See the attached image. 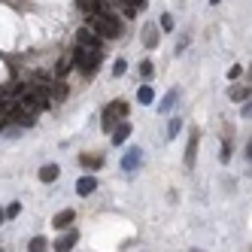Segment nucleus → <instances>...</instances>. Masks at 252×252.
<instances>
[{"label": "nucleus", "instance_id": "nucleus-10", "mask_svg": "<svg viewBox=\"0 0 252 252\" xmlns=\"http://www.w3.org/2000/svg\"><path fill=\"white\" fill-rule=\"evenodd\" d=\"M176 100H179V88H170V92H167V97L161 100V106H158V113H170L173 106H176Z\"/></svg>", "mask_w": 252, "mask_h": 252}, {"label": "nucleus", "instance_id": "nucleus-18", "mask_svg": "<svg viewBox=\"0 0 252 252\" xmlns=\"http://www.w3.org/2000/svg\"><path fill=\"white\" fill-rule=\"evenodd\" d=\"M179 131H183V122H179V119H170V122H167V137L173 140Z\"/></svg>", "mask_w": 252, "mask_h": 252}, {"label": "nucleus", "instance_id": "nucleus-9", "mask_svg": "<svg viewBox=\"0 0 252 252\" xmlns=\"http://www.w3.org/2000/svg\"><path fill=\"white\" fill-rule=\"evenodd\" d=\"M73 219H76V210H61L55 219H52V225L64 231V228H70V222H73Z\"/></svg>", "mask_w": 252, "mask_h": 252}, {"label": "nucleus", "instance_id": "nucleus-27", "mask_svg": "<svg viewBox=\"0 0 252 252\" xmlns=\"http://www.w3.org/2000/svg\"><path fill=\"white\" fill-rule=\"evenodd\" d=\"M210 3H213V6H219V3H222V0H210Z\"/></svg>", "mask_w": 252, "mask_h": 252}, {"label": "nucleus", "instance_id": "nucleus-8", "mask_svg": "<svg viewBox=\"0 0 252 252\" xmlns=\"http://www.w3.org/2000/svg\"><path fill=\"white\" fill-rule=\"evenodd\" d=\"M76 243H79V231H67L64 237L55 243V249H58V252H67V249H73Z\"/></svg>", "mask_w": 252, "mask_h": 252}, {"label": "nucleus", "instance_id": "nucleus-21", "mask_svg": "<svg viewBox=\"0 0 252 252\" xmlns=\"http://www.w3.org/2000/svg\"><path fill=\"white\" fill-rule=\"evenodd\" d=\"M125 70H128V64H125V58H119V61L113 64V76H122Z\"/></svg>", "mask_w": 252, "mask_h": 252}, {"label": "nucleus", "instance_id": "nucleus-6", "mask_svg": "<svg viewBox=\"0 0 252 252\" xmlns=\"http://www.w3.org/2000/svg\"><path fill=\"white\" fill-rule=\"evenodd\" d=\"M97 191V176L94 173H85L79 183H76V194L79 197H88V194H94Z\"/></svg>", "mask_w": 252, "mask_h": 252}, {"label": "nucleus", "instance_id": "nucleus-19", "mask_svg": "<svg viewBox=\"0 0 252 252\" xmlns=\"http://www.w3.org/2000/svg\"><path fill=\"white\" fill-rule=\"evenodd\" d=\"M152 73H155L152 61H143V64H140V76H143V79H152Z\"/></svg>", "mask_w": 252, "mask_h": 252}, {"label": "nucleus", "instance_id": "nucleus-23", "mask_svg": "<svg viewBox=\"0 0 252 252\" xmlns=\"http://www.w3.org/2000/svg\"><path fill=\"white\" fill-rule=\"evenodd\" d=\"M19 213H22V204H9V210H6L3 216H6V219H15Z\"/></svg>", "mask_w": 252, "mask_h": 252}, {"label": "nucleus", "instance_id": "nucleus-7", "mask_svg": "<svg viewBox=\"0 0 252 252\" xmlns=\"http://www.w3.org/2000/svg\"><path fill=\"white\" fill-rule=\"evenodd\" d=\"M113 128H116V131H113V146H122V143H125V140H128V137H131V131H134V128H131V125H128V122H125V119H122V122H116V125H113Z\"/></svg>", "mask_w": 252, "mask_h": 252}, {"label": "nucleus", "instance_id": "nucleus-11", "mask_svg": "<svg viewBox=\"0 0 252 252\" xmlns=\"http://www.w3.org/2000/svg\"><path fill=\"white\" fill-rule=\"evenodd\" d=\"M194 155H197V134L189 137V146H186V167H194Z\"/></svg>", "mask_w": 252, "mask_h": 252}, {"label": "nucleus", "instance_id": "nucleus-17", "mask_svg": "<svg viewBox=\"0 0 252 252\" xmlns=\"http://www.w3.org/2000/svg\"><path fill=\"white\" fill-rule=\"evenodd\" d=\"M64 97H67V85H61V82H58V85H52V100L61 103Z\"/></svg>", "mask_w": 252, "mask_h": 252}, {"label": "nucleus", "instance_id": "nucleus-12", "mask_svg": "<svg viewBox=\"0 0 252 252\" xmlns=\"http://www.w3.org/2000/svg\"><path fill=\"white\" fill-rule=\"evenodd\" d=\"M58 173H61L58 164H46V167H40V179H43V183H55Z\"/></svg>", "mask_w": 252, "mask_h": 252}, {"label": "nucleus", "instance_id": "nucleus-26", "mask_svg": "<svg viewBox=\"0 0 252 252\" xmlns=\"http://www.w3.org/2000/svg\"><path fill=\"white\" fill-rule=\"evenodd\" d=\"M3 219H6V216H3V210H0V225H3Z\"/></svg>", "mask_w": 252, "mask_h": 252}, {"label": "nucleus", "instance_id": "nucleus-25", "mask_svg": "<svg viewBox=\"0 0 252 252\" xmlns=\"http://www.w3.org/2000/svg\"><path fill=\"white\" fill-rule=\"evenodd\" d=\"M219 158H222V164H225V161L231 158V149H228V146H222V152H219Z\"/></svg>", "mask_w": 252, "mask_h": 252}, {"label": "nucleus", "instance_id": "nucleus-20", "mask_svg": "<svg viewBox=\"0 0 252 252\" xmlns=\"http://www.w3.org/2000/svg\"><path fill=\"white\" fill-rule=\"evenodd\" d=\"M28 249H31V252H43V249H46V237H33Z\"/></svg>", "mask_w": 252, "mask_h": 252}, {"label": "nucleus", "instance_id": "nucleus-24", "mask_svg": "<svg viewBox=\"0 0 252 252\" xmlns=\"http://www.w3.org/2000/svg\"><path fill=\"white\" fill-rule=\"evenodd\" d=\"M249 113H252V106H249V100H246V103L240 106V116H243V119H249Z\"/></svg>", "mask_w": 252, "mask_h": 252}, {"label": "nucleus", "instance_id": "nucleus-2", "mask_svg": "<svg viewBox=\"0 0 252 252\" xmlns=\"http://www.w3.org/2000/svg\"><path fill=\"white\" fill-rule=\"evenodd\" d=\"M70 58H73V64L82 70L85 76H92L94 70L100 67V61H103V52H97V49H82V46H76L73 52H70Z\"/></svg>", "mask_w": 252, "mask_h": 252}, {"label": "nucleus", "instance_id": "nucleus-22", "mask_svg": "<svg viewBox=\"0 0 252 252\" xmlns=\"http://www.w3.org/2000/svg\"><path fill=\"white\" fill-rule=\"evenodd\" d=\"M231 97H234V100H243V97H249V85H246V88H234V92H231Z\"/></svg>", "mask_w": 252, "mask_h": 252}, {"label": "nucleus", "instance_id": "nucleus-15", "mask_svg": "<svg viewBox=\"0 0 252 252\" xmlns=\"http://www.w3.org/2000/svg\"><path fill=\"white\" fill-rule=\"evenodd\" d=\"M137 100L149 106V103L155 100V92H152V85H143V88H140V92H137Z\"/></svg>", "mask_w": 252, "mask_h": 252}, {"label": "nucleus", "instance_id": "nucleus-13", "mask_svg": "<svg viewBox=\"0 0 252 252\" xmlns=\"http://www.w3.org/2000/svg\"><path fill=\"white\" fill-rule=\"evenodd\" d=\"M158 40H161V33H158V28H152V25H149L146 31H143V43H146L149 49H155V46H158Z\"/></svg>", "mask_w": 252, "mask_h": 252}, {"label": "nucleus", "instance_id": "nucleus-16", "mask_svg": "<svg viewBox=\"0 0 252 252\" xmlns=\"http://www.w3.org/2000/svg\"><path fill=\"white\" fill-rule=\"evenodd\" d=\"M158 25H161L158 31H167V33H170V31H173V15H170V12H161V19H158Z\"/></svg>", "mask_w": 252, "mask_h": 252}, {"label": "nucleus", "instance_id": "nucleus-1", "mask_svg": "<svg viewBox=\"0 0 252 252\" xmlns=\"http://www.w3.org/2000/svg\"><path fill=\"white\" fill-rule=\"evenodd\" d=\"M88 28H92L100 40H116V37H122V19H119L110 6H103L97 12H88Z\"/></svg>", "mask_w": 252, "mask_h": 252}, {"label": "nucleus", "instance_id": "nucleus-4", "mask_svg": "<svg viewBox=\"0 0 252 252\" xmlns=\"http://www.w3.org/2000/svg\"><path fill=\"white\" fill-rule=\"evenodd\" d=\"M76 46H82V49H97V52H103V40L97 37V33H94L92 28H82V31H76Z\"/></svg>", "mask_w": 252, "mask_h": 252}, {"label": "nucleus", "instance_id": "nucleus-5", "mask_svg": "<svg viewBox=\"0 0 252 252\" xmlns=\"http://www.w3.org/2000/svg\"><path fill=\"white\" fill-rule=\"evenodd\" d=\"M140 164H143V149L140 146H131L128 152H125V158H122V170L125 173H134Z\"/></svg>", "mask_w": 252, "mask_h": 252}, {"label": "nucleus", "instance_id": "nucleus-14", "mask_svg": "<svg viewBox=\"0 0 252 252\" xmlns=\"http://www.w3.org/2000/svg\"><path fill=\"white\" fill-rule=\"evenodd\" d=\"M79 161H82V167H88V170H97V167H103V155H82Z\"/></svg>", "mask_w": 252, "mask_h": 252}, {"label": "nucleus", "instance_id": "nucleus-3", "mask_svg": "<svg viewBox=\"0 0 252 252\" xmlns=\"http://www.w3.org/2000/svg\"><path fill=\"white\" fill-rule=\"evenodd\" d=\"M128 113H131V106L125 103V100H113V103L100 113V122H103L100 128H103V131H113V125L122 122V119H128Z\"/></svg>", "mask_w": 252, "mask_h": 252}]
</instances>
